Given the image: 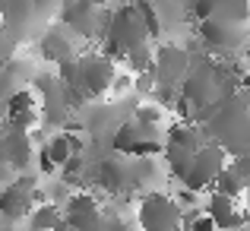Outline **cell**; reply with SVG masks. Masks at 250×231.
Instances as JSON below:
<instances>
[{"label": "cell", "mask_w": 250, "mask_h": 231, "mask_svg": "<svg viewBox=\"0 0 250 231\" xmlns=\"http://www.w3.org/2000/svg\"><path fill=\"white\" fill-rule=\"evenodd\" d=\"M190 121L200 124L203 136L219 149H225V155H241L250 149V102L241 92L193 111Z\"/></svg>", "instance_id": "6da1fadb"}, {"label": "cell", "mask_w": 250, "mask_h": 231, "mask_svg": "<svg viewBox=\"0 0 250 231\" xmlns=\"http://www.w3.org/2000/svg\"><path fill=\"white\" fill-rule=\"evenodd\" d=\"M140 44H149V32L143 25L136 6H117V10L108 13L102 29V54H108L111 61H124L133 48Z\"/></svg>", "instance_id": "7a4b0ae2"}, {"label": "cell", "mask_w": 250, "mask_h": 231, "mask_svg": "<svg viewBox=\"0 0 250 231\" xmlns=\"http://www.w3.org/2000/svg\"><path fill=\"white\" fill-rule=\"evenodd\" d=\"M177 92L190 102V108H193V111L215 105L222 98L219 61H212V57H206V54H203V57H190V70H187V76L181 79Z\"/></svg>", "instance_id": "3957f363"}, {"label": "cell", "mask_w": 250, "mask_h": 231, "mask_svg": "<svg viewBox=\"0 0 250 231\" xmlns=\"http://www.w3.org/2000/svg\"><path fill=\"white\" fill-rule=\"evenodd\" d=\"M114 76L117 67L108 54H102V51L76 54V89L85 95V102H98L102 95H108Z\"/></svg>", "instance_id": "277c9868"}, {"label": "cell", "mask_w": 250, "mask_h": 231, "mask_svg": "<svg viewBox=\"0 0 250 231\" xmlns=\"http://www.w3.org/2000/svg\"><path fill=\"white\" fill-rule=\"evenodd\" d=\"M196 38L212 54H238L247 48L250 29L247 22H228V19H200Z\"/></svg>", "instance_id": "5b68a950"}, {"label": "cell", "mask_w": 250, "mask_h": 231, "mask_svg": "<svg viewBox=\"0 0 250 231\" xmlns=\"http://www.w3.org/2000/svg\"><path fill=\"white\" fill-rule=\"evenodd\" d=\"M35 187H38V177L29 174V171L13 174V181L0 187V219L6 225H19L32 212V206H35Z\"/></svg>", "instance_id": "8992f818"}, {"label": "cell", "mask_w": 250, "mask_h": 231, "mask_svg": "<svg viewBox=\"0 0 250 231\" xmlns=\"http://www.w3.org/2000/svg\"><path fill=\"white\" fill-rule=\"evenodd\" d=\"M181 212L184 209L159 190H149L136 203V222L143 231H181Z\"/></svg>", "instance_id": "52a82bcc"}, {"label": "cell", "mask_w": 250, "mask_h": 231, "mask_svg": "<svg viewBox=\"0 0 250 231\" xmlns=\"http://www.w3.org/2000/svg\"><path fill=\"white\" fill-rule=\"evenodd\" d=\"M225 162H228V158H225V149H219L215 143L206 140L193 152V158H190V168H187V174L181 177V187L193 190V193L209 190V187H212V181H215V174L225 168Z\"/></svg>", "instance_id": "ba28073f"}, {"label": "cell", "mask_w": 250, "mask_h": 231, "mask_svg": "<svg viewBox=\"0 0 250 231\" xmlns=\"http://www.w3.org/2000/svg\"><path fill=\"white\" fill-rule=\"evenodd\" d=\"M61 215L63 225H70L73 231H102L104 225V212L92 193H70L61 206Z\"/></svg>", "instance_id": "9c48e42d"}, {"label": "cell", "mask_w": 250, "mask_h": 231, "mask_svg": "<svg viewBox=\"0 0 250 231\" xmlns=\"http://www.w3.org/2000/svg\"><path fill=\"white\" fill-rule=\"evenodd\" d=\"M190 70V51L181 44H162L152 51V76L155 85H181V79Z\"/></svg>", "instance_id": "30bf717a"}, {"label": "cell", "mask_w": 250, "mask_h": 231, "mask_svg": "<svg viewBox=\"0 0 250 231\" xmlns=\"http://www.w3.org/2000/svg\"><path fill=\"white\" fill-rule=\"evenodd\" d=\"M85 177H92L108 193H124V190H130V155L111 152V155L98 158V165Z\"/></svg>", "instance_id": "8fae6325"}, {"label": "cell", "mask_w": 250, "mask_h": 231, "mask_svg": "<svg viewBox=\"0 0 250 231\" xmlns=\"http://www.w3.org/2000/svg\"><path fill=\"white\" fill-rule=\"evenodd\" d=\"M190 16L200 19H228V22H247L250 19V0H193Z\"/></svg>", "instance_id": "7c38bea8"}, {"label": "cell", "mask_w": 250, "mask_h": 231, "mask_svg": "<svg viewBox=\"0 0 250 231\" xmlns=\"http://www.w3.org/2000/svg\"><path fill=\"white\" fill-rule=\"evenodd\" d=\"M3 143H6V165L13 174H22L32 168L35 162V143H32L29 130L22 127H6L3 130Z\"/></svg>", "instance_id": "4fadbf2b"}, {"label": "cell", "mask_w": 250, "mask_h": 231, "mask_svg": "<svg viewBox=\"0 0 250 231\" xmlns=\"http://www.w3.org/2000/svg\"><path fill=\"white\" fill-rule=\"evenodd\" d=\"M3 108H6V127L29 130L32 124H38V95L32 89H25V85L6 98Z\"/></svg>", "instance_id": "5bb4252c"}, {"label": "cell", "mask_w": 250, "mask_h": 231, "mask_svg": "<svg viewBox=\"0 0 250 231\" xmlns=\"http://www.w3.org/2000/svg\"><path fill=\"white\" fill-rule=\"evenodd\" d=\"M203 212L212 219L215 231H234V228H244V222H247V212H238L231 196L215 193V190H209V200H206Z\"/></svg>", "instance_id": "9a60e30c"}, {"label": "cell", "mask_w": 250, "mask_h": 231, "mask_svg": "<svg viewBox=\"0 0 250 231\" xmlns=\"http://www.w3.org/2000/svg\"><path fill=\"white\" fill-rule=\"evenodd\" d=\"M73 35L76 32L73 29H67V25H54V29H48L44 25V32L38 38V48H42V57L44 61H54V63H61V61H67V57H73Z\"/></svg>", "instance_id": "2e32d148"}, {"label": "cell", "mask_w": 250, "mask_h": 231, "mask_svg": "<svg viewBox=\"0 0 250 231\" xmlns=\"http://www.w3.org/2000/svg\"><path fill=\"white\" fill-rule=\"evenodd\" d=\"M165 146H174V149H184V152H196V149L206 143V136H203V127L193 121H177L168 127L165 133Z\"/></svg>", "instance_id": "e0dca14e"}, {"label": "cell", "mask_w": 250, "mask_h": 231, "mask_svg": "<svg viewBox=\"0 0 250 231\" xmlns=\"http://www.w3.org/2000/svg\"><path fill=\"white\" fill-rule=\"evenodd\" d=\"M25 225L29 231H61L63 228V215H61V206L57 203H35L32 212L25 215Z\"/></svg>", "instance_id": "ac0fdd59"}, {"label": "cell", "mask_w": 250, "mask_h": 231, "mask_svg": "<svg viewBox=\"0 0 250 231\" xmlns=\"http://www.w3.org/2000/svg\"><path fill=\"white\" fill-rule=\"evenodd\" d=\"M159 181H162V171H159V162L152 155L149 158H130V190L159 187Z\"/></svg>", "instance_id": "d6986e66"}, {"label": "cell", "mask_w": 250, "mask_h": 231, "mask_svg": "<svg viewBox=\"0 0 250 231\" xmlns=\"http://www.w3.org/2000/svg\"><path fill=\"white\" fill-rule=\"evenodd\" d=\"M133 124H140L143 130H146L149 136H159V130H162V121H165V114H162V108L155 102H149V105H136L133 108V117H130ZM162 140V136H159Z\"/></svg>", "instance_id": "ffe728a7"}, {"label": "cell", "mask_w": 250, "mask_h": 231, "mask_svg": "<svg viewBox=\"0 0 250 231\" xmlns=\"http://www.w3.org/2000/svg\"><path fill=\"white\" fill-rule=\"evenodd\" d=\"M209 190H215V193H225V196H231V200H238V196H244L247 184L241 181L238 174H231L228 168H222L219 174H215V181H212V187H209Z\"/></svg>", "instance_id": "44dd1931"}, {"label": "cell", "mask_w": 250, "mask_h": 231, "mask_svg": "<svg viewBox=\"0 0 250 231\" xmlns=\"http://www.w3.org/2000/svg\"><path fill=\"white\" fill-rule=\"evenodd\" d=\"M42 149L48 152L51 162H54V168H61V165L67 162L70 155H73V149H70V136H67V133H54V136H51V140L44 143Z\"/></svg>", "instance_id": "7402d4cb"}, {"label": "cell", "mask_w": 250, "mask_h": 231, "mask_svg": "<svg viewBox=\"0 0 250 231\" xmlns=\"http://www.w3.org/2000/svg\"><path fill=\"white\" fill-rule=\"evenodd\" d=\"M136 13H140V19H143V25H146V32H149V38H159L162 35V16L155 13V6H152V0H136Z\"/></svg>", "instance_id": "603a6c76"}, {"label": "cell", "mask_w": 250, "mask_h": 231, "mask_svg": "<svg viewBox=\"0 0 250 231\" xmlns=\"http://www.w3.org/2000/svg\"><path fill=\"white\" fill-rule=\"evenodd\" d=\"M124 63H130V73H152V48H149V44L133 48L124 57Z\"/></svg>", "instance_id": "cb8c5ba5"}, {"label": "cell", "mask_w": 250, "mask_h": 231, "mask_svg": "<svg viewBox=\"0 0 250 231\" xmlns=\"http://www.w3.org/2000/svg\"><path fill=\"white\" fill-rule=\"evenodd\" d=\"M85 171H89V165H85V158H83V155H70L67 162L61 165V177H63V184H80V181H85Z\"/></svg>", "instance_id": "d4e9b609"}, {"label": "cell", "mask_w": 250, "mask_h": 231, "mask_svg": "<svg viewBox=\"0 0 250 231\" xmlns=\"http://www.w3.org/2000/svg\"><path fill=\"white\" fill-rule=\"evenodd\" d=\"M225 168L231 171V174H238L244 184H250V149L241 155H231V162H225Z\"/></svg>", "instance_id": "484cf974"}, {"label": "cell", "mask_w": 250, "mask_h": 231, "mask_svg": "<svg viewBox=\"0 0 250 231\" xmlns=\"http://www.w3.org/2000/svg\"><path fill=\"white\" fill-rule=\"evenodd\" d=\"M133 89L140 92V95H152L155 76H152V73H133Z\"/></svg>", "instance_id": "4316f807"}, {"label": "cell", "mask_w": 250, "mask_h": 231, "mask_svg": "<svg viewBox=\"0 0 250 231\" xmlns=\"http://www.w3.org/2000/svg\"><path fill=\"white\" fill-rule=\"evenodd\" d=\"M196 196H200V193H193V190H187V187H177L171 200H174L181 209H193L196 206Z\"/></svg>", "instance_id": "83f0119b"}, {"label": "cell", "mask_w": 250, "mask_h": 231, "mask_svg": "<svg viewBox=\"0 0 250 231\" xmlns=\"http://www.w3.org/2000/svg\"><path fill=\"white\" fill-rule=\"evenodd\" d=\"M13 54H16V42H13V38H10V32H6L3 25H0V63H3V61H10Z\"/></svg>", "instance_id": "f1b7e54d"}, {"label": "cell", "mask_w": 250, "mask_h": 231, "mask_svg": "<svg viewBox=\"0 0 250 231\" xmlns=\"http://www.w3.org/2000/svg\"><path fill=\"white\" fill-rule=\"evenodd\" d=\"M35 162H38V171H42V174H54V162H51V158H48V152H44V149H38V152H35Z\"/></svg>", "instance_id": "f546056e"}, {"label": "cell", "mask_w": 250, "mask_h": 231, "mask_svg": "<svg viewBox=\"0 0 250 231\" xmlns=\"http://www.w3.org/2000/svg\"><path fill=\"white\" fill-rule=\"evenodd\" d=\"M102 231H130V225L121 219V215H111V219L102 225Z\"/></svg>", "instance_id": "4dcf8cb0"}, {"label": "cell", "mask_w": 250, "mask_h": 231, "mask_svg": "<svg viewBox=\"0 0 250 231\" xmlns=\"http://www.w3.org/2000/svg\"><path fill=\"white\" fill-rule=\"evenodd\" d=\"M95 6H108V3H117V0H92Z\"/></svg>", "instance_id": "1f68e13d"}, {"label": "cell", "mask_w": 250, "mask_h": 231, "mask_svg": "<svg viewBox=\"0 0 250 231\" xmlns=\"http://www.w3.org/2000/svg\"><path fill=\"white\" fill-rule=\"evenodd\" d=\"M244 193H247V219H250V184H247V190H244Z\"/></svg>", "instance_id": "d6a6232c"}, {"label": "cell", "mask_w": 250, "mask_h": 231, "mask_svg": "<svg viewBox=\"0 0 250 231\" xmlns=\"http://www.w3.org/2000/svg\"><path fill=\"white\" fill-rule=\"evenodd\" d=\"M244 57H247V67H250V42H247V48H244Z\"/></svg>", "instance_id": "836d02e7"}, {"label": "cell", "mask_w": 250, "mask_h": 231, "mask_svg": "<svg viewBox=\"0 0 250 231\" xmlns=\"http://www.w3.org/2000/svg\"><path fill=\"white\" fill-rule=\"evenodd\" d=\"M0 231H16V225H6V228H0Z\"/></svg>", "instance_id": "e575fe53"}, {"label": "cell", "mask_w": 250, "mask_h": 231, "mask_svg": "<svg viewBox=\"0 0 250 231\" xmlns=\"http://www.w3.org/2000/svg\"><path fill=\"white\" fill-rule=\"evenodd\" d=\"M234 231H244V228H234Z\"/></svg>", "instance_id": "d590c367"}, {"label": "cell", "mask_w": 250, "mask_h": 231, "mask_svg": "<svg viewBox=\"0 0 250 231\" xmlns=\"http://www.w3.org/2000/svg\"><path fill=\"white\" fill-rule=\"evenodd\" d=\"M247 222H250V219H247Z\"/></svg>", "instance_id": "8d00e7d4"}]
</instances>
